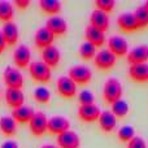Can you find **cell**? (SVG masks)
<instances>
[{
  "instance_id": "obj_20",
  "label": "cell",
  "mask_w": 148,
  "mask_h": 148,
  "mask_svg": "<svg viewBox=\"0 0 148 148\" xmlns=\"http://www.w3.org/2000/svg\"><path fill=\"white\" fill-rule=\"evenodd\" d=\"M90 25L105 33L109 27V14L99 9L92 10L90 16Z\"/></svg>"
},
{
  "instance_id": "obj_1",
  "label": "cell",
  "mask_w": 148,
  "mask_h": 148,
  "mask_svg": "<svg viewBox=\"0 0 148 148\" xmlns=\"http://www.w3.org/2000/svg\"><path fill=\"white\" fill-rule=\"evenodd\" d=\"M122 94H123V88L121 84L120 79L117 78H108L104 82L103 86V97L108 104L112 105L114 101L122 99Z\"/></svg>"
},
{
  "instance_id": "obj_21",
  "label": "cell",
  "mask_w": 148,
  "mask_h": 148,
  "mask_svg": "<svg viewBox=\"0 0 148 148\" xmlns=\"http://www.w3.org/2000/svg\"><path fill=\"white\" fill-rule=\"evenodd\" d=\"M1 33H3V36H4V39H5L8 46H14V44L18 42L20 31H18V26L16 25V22H13V21L3 25Z\"/></svg>"
},
{
  "instance_id": "obj_35",
  "label": "cell",
  "mask_w": 148,
  "mask_h": 148,
  "mask_svg": "<svg viewBox=\"0 0 148 148\" xmlns=\"http://www.w3.org/2000/svg\"><path fill=\"white\" fill-rule=\"evenodd\" d=\"M126 148H147V143L142 136L135 135L130 142H127Z\"/></svg>"
},
{
  "instance_id": "obj_37",
  "label": "cell",
  "mask_w": 148,
  "mask_h": 148,
  "mask_svg": "<svg viewBox=\"0 0 148 148\" xmlns=\"http://www.w3.org/2000/svg\"><path fill=\"white\" fill-rule=\"evenodd\" d=\"M0 148H18V143L14 140H5L1 143Z\"/></svg>"
},
{
  "instance_id": "obj_13",
  "label": "cell",
  "mask_w": 148,
  "mask_h": 148,
  "mask_svg": "<svg viewBox=\"0 0 148 148\" xmlns=\"http://www.w3.org/2000/svg\"><path fill=\"white\" fill-rule=\"evenodd\" d=\"M46 26L55 36H60L66 34L68 31V23L61 16H51L46 21Z\"/></svg>"
},
{
  "instance_id": "obj_14",
  "label": "cell",
  "mask_w": 148,
  "mask_h": 148,
  "mask_svg": "<svg viewBox=\"0 0 148 148\" xmlns=\"http://www.w3.org/2000/svg\"><path fill=\"white\" fill-rule=\"evenodd\" d=\"M127 62L130 65L142 64L148 61V44H139L134 47L133 49H129L127 53Z\"/></svg>"
},
{
  "instance_id": "obj_39",
  "label": "cell",
  "mask_w": 148,
  "mask_h": 148,
  "mask_svg": "<svg viewBox=\"0 0 148 148\" xmlns=\"http://www.w3.org/2000/svg\"><path fill=\"white\" fill-rule=\"evenodd\" d=\"M40 148H59L56 144H52V143H47V144H43Z\"/></svg>"
},
{
  "instance_id": "obj_7",
  "label": "cell",
  "mask_w": 148,
  "mask_h": 148,
  "mask_svg": "<svg viewBox=\"0 0 148 148\" xmlns=\"http://www.w3.org/2000/svg\"><path fill=\"white\" fill-rule=\"evenodd\" d=\"M116 60L117 57L112 53L108 48H101L96 53L94 59V64L97 69L100 70H109L116 65Z\"/></svg>"
},
{
  "instance_id": "obj_26",
  "label": "cell",
  "mask_w": 148,
  "mask_h": 148,
  "mask_svg": "<svg viewBox=\"0 0 148 148\" xmlns=\"http://www.w3.org/2000/svg\"><path fill=\"white\" fill-rule=\"evenodd\" d=\"M39 8L42 9L43 13H47L51 17V16H59L60 10L62 8V4L59 0H40L39 1Z\"/></svg>"
},
{
  "instance_id": "obj_17",
  "label": "cell",
  "mask_w": 148,
  "mask_h": 148,
  "mask_svg": "<svg viewBox=\"0 0 148 148\" xmlns=\"http://www.w3.org/2000/svg\"><path fill=\"white\" fill-rule=\"evenodd\" d=\"M5 101H7L8 107L13 109L25 105V94L22 92V90L17 88H7L5 90Z\"/></svg>"
},
{
  "instance_id": "obj_4",
  "label": "cell",
  "mask_w": 148,
  "mask_h": 148,
  "mask_svg": "<svg viewBox=\"0 0 148 148\" xmlns=\"http://www.w3.org/2000/svg\"><path fill=\"white\" fill-rule=\"evenodd\" d=\"M3 81L7 84V88L22 90L23 87V75L17 68L7 66L3 72Z\"/></svg>"
},
{
  "instance_id": "obj_10",
  "label": "cell",
  "mask_w": 148,
  "mask_h": 148,
  "mask_svg": "<svg viewBox=\"0 0 148 148\" xmlns=\"http://www.w3.org/2000/svg\"><path fill=\"white\" fill-rule=\"evenodd\" d=\"M107 43H108V49H109L116 57L125 56V55L127 56L129 43L125 38H122V36H120V35H113L108 39Z\"/></svg>"
},
{
  "instance_id": "obj_31",
  "label": "cell",
  "mask_w": 148,
  "mask_h": 148,
  "mask_svg": "<svg viewBox=\"0 0 148 148\" xmlns=\"http://www.w3.org/2000/svg\"><path fill=\"white\" fill-rule=\"evenodd\" d=\"M134 16H135V20H136V22H138L139 29L147 27L148 26V10L143 4L136 7V9L134 10Z\"/></svg>"
},
{
  "instance_id": "obj_23",
  "label": "cell",
  "mask_w": 148,
  "mask_h": 148,
  "mask_svg": "<svg viewBox=\"0 0 148 148\" xmlns=\"http://www.w3.org/2000/svg\"><path fill=\"white\" fill-rule=\"evenodd\" d=\"M129 77L135 82H148V62L130 65Z\"/></svg>"
},
{
  "instance_id": "obj_6",
  "label": "cell",
  "mask_w": 148,
  "mask_h": 148,
  "mask_svg": "<svg viewBox=\"0 0 148 148\" xmlns=\"http://www.w3.org/2000/svg\"><path fill=\"white\" fill-rule=\"evenodd\" d=\"M57 92L64 99H72L77 95V84L69 75H61L56 81Z\"/></svg>"
},
{
  "instance_id": "obj_9",
  "label": "cell",
  "mask_w": 148,
  "mask_h": 148,
  "mask_svg": "<svg viewBox=\"0 0 148 148\" xmlns=\"http://www.w3.org/2000/svg\"><path fill=\"white\" fill-rule=\"evenodd\" d=\"M70 130V121L64 116H52L48 118V126L47 131L52 135H60L65 131Z\"/></svg>"
},
{
  "instance_id": "obj_29",
  "label": "cell",
  "mask_w": 148,
  "mask_h": 148,
  "mask_svg": "<svg viewBox=\"0 0 148 148\" xmlns=\"http://www.w3.org/2000/svg\"><path fill=\"white\" fill-rule=\"evenodd\" d=\"M33 97L40 104H47L51 100V91L44 86H39L33 91Z\"/></svg>"
},
{
  "instance_id": "obj_18",
  "label": "cell",
  "mask_w": 148,
  "mask_h": 148,
  "mask_svg": "<svg viewBox=\"0 0 148 148\" xmlns=\"http://www.w3.org/2000/svg\"><path fill=\"white\" fill-rule=\"evenodd\" d=\"M84 39L86 42L94 44L95 47H101L103 44L107 42V38H105V33L99 29L94 27V26L88 25L86 29H84Z\"/></svg>"
},
{
  "instance_id": "obj_36",
  "label": "cell",
  "mask_w": 148,
  "mask_h": 148,
  "mask_svg": "<svg viewBox=\"0 0 148 148\" xmlns=\"http://www.w3.org/2000/svg\"><path fill=\"white\" fill-rule=\"evenodd\" d=\"M30 4H31L30 0H14V1H13V5H14L17 9H26Z\"/></svg>"
},
{
  "instance_id": "obj_2",
  "label": "cell",
  "mask_w": 148,
  "mask_h": 148,
  "mask_svg": "<svg viewBox=\"0 0 148 148\" xmlns=\"http://www.w3.org/2000/svg\"><path fill=\"white\" fill-rule=\"evenodd\" d=\"M29 74H30V77L34 81L39 82V83H47V82L51 81V77H52L51 68L44 64L42 60H35V61L30 62V65H29Z\"/></svg>"
},
{
  "instance_id": "obj_28",
  "label": "cell",
  "mask_w": 148,
  "mask_h": 148,
  "mask_svg": "<svg viewBox=\"0 0 148 148\" xmlns=\"http://www.w3.org/2000/svg\"><path fill=\"white\" fill-rule=\"evenodd\" d=\"M129 103L123 99H120L112 104V113L117 118H125L129 113Z\"/></svg>"
},
{
  "instance_id": "obj_25",
  "label": "cell",
  "mask_w": 148,
  "mask_h": 148,
  "mask_svg": "<svg viewBox=\"0 0 148 148\" xmlns=\"http://www.w3.org/2000/svg\"><path fill=\"white\" fill-rule=\"evenodd\" d=\"M17 131V122L13 120L12 116H3L0 117V133L4 136H13Z\"/></svg>"
},
{
  "instance_id": "obj_15",
  "label": "cell",
  "mask_w": 148,
  "mask_h": 148,
  "mask_svg": "<svg viewBox=\"0 0 148 148\" xmlns=\"http://www.w3.org/2000/svg\"><path fill=\"white\" fill-rule=\"evenodd\" d=\"M55 40V35L46 27V26H42L38 30L35 31V35H34V42H35V46L40 49H44L47 47L52 46Z\"/></svg>"
},
{
  "instance_id": "obj_40",
  "label": "cell",
  "mask_w": 148,
  "mask_h": 148,
  "mask_svg": "<svg viewBox=\"0 0 148 148\" xmlns=\"http://www.w3.org/2000/svg\"><path fill=\"white\" fill-rule=\"evenodd\" d=\"M143 5H144V7H146V8H147V10H148V0H147V1H146V3H144V4H143Z\"/></svg>"
},
{
  "instance_id": "obj_32",
  "label": "cell",
  "mask_w": 148,
  "mask_h": 148,
  "mask_svg": "<svg viewBox=\"0 0 148 148\" xmlns=\"http://www.w3.org/2000/svg\"><path fill=\"white\" fill-rule=\"evenodd\" d=\"M117 136L121 142H126V143H127V142H130L131 139L135 136V129L130 125H125L118 129Z\"/></svg>"
},
{
  "instance_id": "obj_8",
  "label": "cell",
  "mask_w": 148,
  "mask_h": 148,
  "mask_svg": "<svg viewBox=\"0 0 148 148\" xmlns=\"http://www.w3.org/2000/svg\"><path fill=\"white\" fill-rule=\"evenodd\" d=\"M13 62L17 68L23 69V68H29L31 62V49L26 44H20L16 47L14 52H13Z\"/></svg>"
},
{
  "instance_id": "obj_33",
  "label": "cell",
  "mask_w": 148,
  "mask_h": 148,
  "mask_svg": "<svg viewBox=\"0 0 148 148\" xmlns=\"http://www.w3.org/2000/svg\"><path fill=\"white\" fill-rule=\"evenodd\" d=\"M78 101L81 105L95 104V96L92 94V91H90V90H82L78 94Z\"/></svg>"
},
{
  "instance_id": "obj_34",
  "label": "cell",
  "mask_w": 148,
  "mask_h": 148,
  "mask_svg": "<svg viewBox=\"0 0 148 148\" xmlns=\"http://www.w3.org/2000/svg\"><path fill=\"white\" fill-rule=\"evenodd\" d=\"M95 7H96V9H99V10H103V12H105V13H109L114 9L116 1L114 0H96V1H95Z\"/></svg>"
},
{
  "instance_id": "obj_5",
  "label": "cell",
  "mask_w": 148,
  "mask_h": 148,
  "mask_svg": "<svg viewBox=\"0 0 148 148\" xmlns=\"http://www.w3.org/2000/svg\"><path fill=\"white\" fill-rule=\"evenodd\" d=\"M47 126H48V117L46 116V113L42 110H35L33 118L29 122V129H30L31 134L39 138L46 134Z\"/></svg>"
},
{
  "instance_id": "obj_38",
  "label": "cell",
  "mask_w": 148,
  "mask_h": 148,
  "mask_svg": "<svg viewBox=\"0 0 148 148\" xmlns=\"http://www.w3.org/2000/svg\"><path fill=\"white\" fill-rule=\"evenodd\" d=\"M7 47H8V44H7V42H5L4 36H3L1 30H0V55H1L3 52H4L5 49H7Z\"/></svg>"
},
{
  "instance_id": "obj_22",
  "label": "cell",
  "mask_w": 148,
  "mask_h": 148,
  "mask_svg": "<svg viewBox=\"0 0 148 148\" xmlns=\"http://www.w3.org/2000/svg\"><path fill=\"white\" fill-rule=\"evenodd\" d=\"M97 122L104 133H110L117 126V117L112 113V110H101V114H100Z\"/></svg>"
},
{
  "instance_id": "obj_24",
  "label": "cell",
  "mask_w": 148,
  "mask_h": 148,
  "mask_svg": "<svg viewBox=\"0 0 148 148\" xmlns=\"http://www.w3.org/2000/svg\"><path fill=\"white\" fill-rule=\"evenodd\" d=\"M35 110L33 109L29 105H22V107L17 108V109H13L10 116L13 117V120L17 123H29L30 120L33 118Z\"/></svg>"
},
{
  "instance_id": "obj_11",
  "label": "cell",
  "mask_w": 148,
  "mask_h": 148,
  "mask_svg": "<svg viewBox=\"0 0 148 148\" xmlns=\"http://www.w3.org/2000/svg\"><path fill=\"white\" fill-rule=\"evenodd\" d=\"M101 110L96 104L90 105H79L78 108V117L83 122H95L99 120Z\"/></svg>"
},
{
  "instance_id": "obj_19",
  "label": "cell",
  "mask_w": 148,
  "mask_h": 148,
  "mask_svg": "<svg viewBox=\"0 0 148 148\" xmlns=\"http://www.w3.org/2000/svg\"><path fill=\"white\" fill-rule=\"evenodd\" d=\"M61 60V52L56 46H49L47 48L42 49V61L49 68H55L59 65Z\"/></svg>"
},
{
  "instance_id": "obj_12",
  "label": "cell",
  "mask_w": 148,
  "mask_h": 148,
  "mask_svg": "<svg viewBox=\"0 0 148 148\" xmlns=\"http://www.w3.org/2000/svg\"><path fill=\"white\" fill-rule=\"evenodd\" d=\"M57 147L59 148H79L81 139L79 135L73 130H68L65 133L57 135Z\"/></svg>"
},
{
  "instance_id": "obj_30",
  "label": "cell",
  "mask_w": 148,
  "mask_h": 148,
  "mask_svg": "<svg viewBox=\"0 0 148 148\" xmlns=\"http://www.w3.org/2000/svg\"><path fill=\"white\" fill-rule=\"evenodd\" d=\"M96 53H97L96 47H95L94 44L88 43V42H83V43L79 46V56H81L83 60L95 59Z\"/></svg>"
},
{
  "instance_id": "obj_16",
  "label": "cell",
  "mask_w": 148,
  "mask_h": 148,
  "mask_svg": "<svg viewBox=\"0 0 148 148\" xmlns=\"http://www.w3.org/2000/svg\"><path fill=\"white\" fill-rule=\"evenodd\" d=\"M117 25L120 29L126 33H131V31H136L139 29L138 22L135 20L134 12H123L117 17Z\"/></svg>"
},
{
  "instance_id": "obj_3",
  "label": "cell",
  "mask_w": 148,
  "mask_h": 148,
  "mask_svg": "<svg viewBox=\"0 0 148 148\" xmlns=\"http://www.w3.org/2000/svg\"><path fill=\"white\" fill-rule=\"evenodd\" d=\"M68 75L73 79L77 86L78 84L84 86V84L90 83V81L92 79V70L87 65L78 64L70 68L69 72H68Z\"/></svg>"
},
{
  "instance_id": "obj_27",
  "label": "cell",
  "mask_w": 148,
  "mask_h": 148,
  "mask_svg": "<svg viewBox=\"0 0 148 148\" xmlns=\"http://www.w3.org/2000/svg\"><path fill=\"white\" fill-rule=\"evenodd\" d=\"M14 17V5L12 1L0 0V22H10Z\"/></svg>"
}]
</instances>
